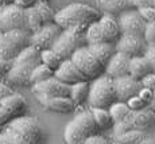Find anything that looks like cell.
<instances>
[{
  "label": "cell",
  "instance_id": "1",
  "mask_svg": "<svg viewBox=\"0 0 155 144\" xmlns=\"http://www.w3.org/2000/svg\"><path fill=\"white\" fill-rule=\"evenodd\" d=\"M0 144H45V132L35 117L22 116L0 128Z\"/></svg>",
  "mask_w": 155,
  "mask_h": 144
},
{
  "label": "cell",
  "instance_id": "2",
  "mask_svg": "<svg viewBox=\"0 0 155 144\" xmlns=\"http://www.w3.org/2000/svg\"><path fill=\"white\" fill-rule=\"evenodd\" d=\"M101 12L94 7L84 3H71L66 7L57 11L54 15V25L61 30L71 27H88L97 22Z\"/></svg>",
  "mask_w": 155,
  "mask_h": 144
},
{
  "label": "cell",
  "instance_id": "3",
  "mask_svg": "<svg viewBox=\"0 0 155 144\" xmlns=\"http://www.w3.org/2000/svg\"><path fill=\"white\" fill-rule=\"evenodd\" d=\"M41 64V51L35 47L28 46L23 51L19 53V55L12 61V67L10 73L7 74L5 80L11 85H28L30 83V76L35 66Z\"/></svg>",
  "mask_w": 155,
  "mask_h": 144
},
{
  "label": "cell",
  "instance_id": "4",
  "mask_svg": "<svg viewBox=\"0 0 155 144\" xmlns=\"http://www.w3.org/2000/svg\"><path fill=\"white\" fill-rule=\"evenodd\" d=\"M100 131L92 117L91 110H84L74 116L64 131V140L66 144H84L91 136L99 135Z\"/></svg>",
  "mask_w": 155,
  "mask_h": 144
},
{
  "label": "cell",
  "instance_id": "5",
  "mask_svg": "<svg viewBox=\"0 0 155 144\" xmlns=\"http://www.w3.org/2000/svg\"><path fill=\"white\" fill-rule=\"evenodd\" d=\"M85 28L86 27H71V28L61 30L51 50H54L64 61L70 59L77 50L86 46Z\"/></svg>",
  "mask_w": 155,
  "mask_h": 144
},
{
  "label": "cell",
  "instance_id": "6",
  "mask_svg": "<svg viewBox=\"0 0 155 144\" xmlns=\"http://www.w3.org/2000/svg\"><path fill=\"white\" fill-rule=\"evenodd\" d=\"M116 94L113 89V80L103 74L99 78L89 82L88 104L91 108L108 109L116 103Z\"/></svg>",
  "mask_w": 155,
  "mask_h": 144
},
{
  "label": "cell",
  "instance_id": "7",
  "mask_svg": "<svg viewBox=\"0 0 155 144\" xmlns=\"http://www.w3.org/2000/svg\"><path fill=\"white\" fill-rule=\"evenodd\" d=\"M30 35L26 30L0 32V58L14 61L20 51L30 46Z\"/></svg>",
  "mask_w": 155,
  "mask_h": 144
},
{
  "label": "cell",
  "instance_id": "8",
  "mask_svg": "<svg viewBox=\"0 0 155 144\" xmlns=\"http://www.w3.org/2000/svg\"><path fill=\"white\" fill-rule=\"evenodd\" d=\"M70 61L77 67V70L82 74L88 81H93L104 74V66L92 55L88 47L84 46L78 49L71 55Z\"/></svg>",
  "mask_w": 155,
  "mask_h": 144
},
{
  "label": "cell",
  "instance_id": "9",
  "mask_svg": "<svg viewBox=\"0 0 155 144\" xmlns=\"http://www.w3.org/2000/svg\"><path fill=\"white\" fill-rule=\"evenodd\" d=\"M14 30H26L25 10L15 4H10L0 8V32Z\"/></svg>",
  "mask_w": 155,
  "mask_h": 144
},
{
  "label": "cell",
  "instance_id": "10",
  "mask_svg": "<svg viewBox=\"0 0 155 144\" xmlns=\"http://www.w3.org/2000/svg\"><path fill=\"white\" fill-rule=\"evenodd\" d=\"M146 43L144 38L142 35H124L121 34L117 42L115 43V49L117 53H121L130 58L135 57H142L146 51Z\"/></svg>",
  "mask_w": 155,
  "mask_h": 144
},
{
  "label": "cell",
  "instance_id": "11",
  "mask_svg": "<svg viewBox=\"0 0 155 144\" xmlns=\"http://www.w3.org/2000/svg\"><path fill=\"white\" fill-rule=\"evenodd\" d=\"M59 32H61V28L57 25H54V23L43 26L37 32L30 35V46L35 47L39 51L51 49L54 42L58 38Z\"/></svg>",
  "mask_w": 155,
  "mask_h": 144
},
{
  "label": "cell",
  "instance_id": "12",
  "mask_svg": "<svg viewBox=\"0 0 155 144\" xmlns=\"http://www.w3.org/2000/svg\"><path fill=\"white\" fill-rule=\"evenodd\" d=\"M120 34L124 35H142L144 32L146 22L142 19V16L136 10H127L123 14H120L117 19Z\"/></svg>",
  "mask_w": 155,
  "mask_h": 144
},
{
  "label": "cell",
  "instance_id": "13",
  "mask_svg": "<svg viewBox=\"0 0 155 144\" xmlns=\"http://www.w3.org/2000/svg\"><path fill=\"white\" fill-rule=\"evenodd\" d=\"M143 86L140 81L135 80L131 76H124L113 80V89H115L116 100L121 101V103H127L130 98L138 96Z\"/></svg>",
  "mask_w": 155,
  "mask_h": 144
},
{
  "label": "cell",
  "instance_id": "14",
  "mask_svg": "<svg viewBox=\"0 0 155 144\" xmlns=\"http://www.w3.org/2000/svg\"><path fill=\"white\" fill-rule=\"evenodd\" d=\"M31 90L35 96H49V97H69L70 86L62 83L54 77L43 82L31 85Z\"/></svg>",
  "mask_w": 155,
  "mask_h": 144
},
{
  "label": "cell",
  "instance_id": "15",
  "mask_svg": "<svg viewBox=\"0 0 155 144\" xmlns=\"http://www.w3.org/2000/svg\"><path fill=\"white\" fill-rule=\"evenodd\" d=\"M0 106L3 108V110L5 112L7 117L10 120L22 117V116H26V112H27V101L19 93H12L8 97L3 98L0 101Z\"/></svg>",
  "mask_w": 155,
  "mask_h": 144
},
{
  "label": "cell",
  "instance_id": "16",
  "mask_svg": "<svg viewBox=\"0 0 155 144\" xmlns=\"http://www.w3.org/2000/svg\"><path fill=\"white\" fill-rule=\"evenodd\" d=\"M130 57L124 55L121 53L116 51L112 55V58L108 61V64L104 67V74L109 78H120V77L128 76V67H130Z\"/></svg>",
  "mask_w": 155,
  "mask_h": 144
},
{
  "label": "cell",
  "instance_id": "17",
  "mask_svg": "<svg viewBox=\"0 0 155 144\" xmlns=\"http://www.w3.org/2000/svg\"><path fill=\"white\" fill-rule=\"evenodd\" d=\"M54 78L61 81L62 83H65L68 86H71L77 82H81V81H88L77 70V67L73 65V62L70 59H65L62 62L61 66L54 71Z\"/></svg>",
  "mask_w": 155,
  "mask_h": 144
},
{
  "label": "cell",
  "instance_id": "18",
  "mask_svg": "<svg viewBox=\"0 0 155 144\" xmlns=\"http://www.w3.org/2000/svg\"><path fill=\"white\" fill-rule=\"evenodd\" d=\"M101 28V34H103V39L107 43L115 44L117 39L120 38V28H119L117 19L112 15L104 14L100 16V19L97 20Z\"/></svg>",
  "mask_w": 155,
  "mask_h": 144
},
{
  "label": "cell",
  "instance_id": "19",
  "mask_svg": "<svg viewBox=\"0 0 155 144\" xmlns=\"http://www.w3.org/2000/svg\"><path fill=\"white\" fill-rule=\"evenodd\" d=\"M35 97L46 109L57 113H70L76 108L69 97H49V96H35Z\"/></svg>",
  "mask_w": 155,
  "mask_h": 144
},
{
  "label": "cell",
  "instance_id": "20",
  "mask_svg": "<svg viewBox=\"0 0 155 144\" xmlns=\"http://www.w3.org/2000/svg\"><path fill=\"white\" fill-rule=\"evenodd\" d=\"M131 123H132L134 129L144 132L155 125V112L148 108L138 110V112H132L131 113Z\"/></svg>",
  "mask_w": 155,
  "mask_h": 144
},
{
  "label": "cell",
  "instance_id": "21",
  "mask_svg": "<svg viewBox=\"0 0 155 144\" xmlns=\"http://www.w3.org/2000/svg\"><path fill=\"white\" fill-rule=\"evenodd\" d=\"M88 50L92 53V55L100 62L101 65L105 67V65L108 64V61L112 58V55L116 53L115 44L112 43H107V42H101V43L96 44H91V46H86Z\"/></svg>",
  "mask_w": 155,
  "mask_h": 144
},
{
  "label": "cell",
  "instance_id": "22",
  "mask_svg": "<svg viewBox=\"0 0 155 144\" xmlns=\"http://www.w3.org/2000/svg\"><path fill=\"white\" fill-rule=\"evenodd\" d=\"M153 73L150 69V65L147 64L144 57H135V58L130 59V67H128V76L134 77L135 80L140 81L144 78L147 74Z\"/></svg>",
  "mask_w": 155,
  "mask_h": 144
},
{
  "label": "cell",
  "instance_id": "23",
  "mask_svg": "<svg viewBox=\"0 0 155 144\" xmlns=\"http://www.w3.org/2000/svg\"><path fill=\"white\" fill-rule=\"evenodd\" d=\"M89 96V81H81L70 86L69 98L74 105H82L88 101Z\"/></svg>",
  "mask_w": 155,
  "mask_h": 144
},
{
  "label": "cell",
  "instance_id": "24",
  "mask_svg": "<svg viewBox=\"0 0 155 144\" xmlns=\"http://www.w3.org/2000/svg\"><path fill=\"white\" fill-rule=\"evenodd\" d=\"M91 113L93 117L94 123H96L97 128L100 132L112 129L113 127V120L111 117V113L108 109H100V108H91Z\"/></svg>",
  "mask_w": 155,
  "mask_h": 144
},
{
  "label": "cell",
  "instance_id": "25",
  "mask_svg": "<svg viewBox=\"0 0 155 144\" xmlns=\"http://www.w3.org/2000/svg\"><path fill=\"white\" fill-rule=\"evenodd\" d=\"M100 5L101 10L112 16H115L116 14H123L127 10H132L130 0H100Z\"/></svg>",
  "mask_w": 155,
  "mask_h": 144
},
{
  "label": "cell",
  "instance_id": "26",
  "mask_svg": "<svg viewBox=\"0 0 155 144\" xmlns=\"http://www.w3.org/2000/svg\"><path fill=\"white\" fill-rule=\"evenodd\" d=\"M25 22H26V31H28L30 34H34V32H37L38 30H41L43 27L42 19H41L35 7L25 10Z\"/></svg>",
  "mask_w": 155,
  "mask_h": 144
},
{
  "label": "cell",
  "instance_id": "27",
  "mask_svg": "<svg viewBox=\"0 0 155 144\" xmlns=\"http://www.w3.org/2000/svg\"><path fill=\"white\" fill-rule=\"evenodd\" d=\"M62 62H64V59H62L54 50L49 49V50H43V51H41V64L47 66L50 70L55 71L57 69L61 66Z\"/></svg>",
  "mask_w": 155,
  "mask_h": 144
},
{
  "label": "cell",
  "instance_id": "28",
  "mask_svg": "<svg viewBox=\"0 0 155 144\" xmlns=\"http://www.w3.org/2000/svg\"><path fill=\"white\" fill-rule=\"evenodd\" d=\"M146 133L143 131H138V129H131L126 132L123 135H119L115 136V143L116 144H139L144 139Z\"/></svg>",
  "mask_w": 155,
  "mask_h": 144
},
{
  "label": "cell",
  "instance_id": "29",
  "mask_svg": "<svg viewBox=\"0 0 155 144\" xmlns=\"http://www.w3.org/2000/svg\"><path fill=\"white\" fill-rule=\"evenodd\" d=\"M51 77H54V71L50 70L47 66L39 64L38 66H35V69L32 70L31 76H30V85L43 82V81L51 78Z\"/></svg>",
  "mask_w": 155,
  "mask_h": 144
},
{
  "label": "cell",
  "instance_id": "30",
  "mask_svg": "<svg viewBox=\"0 0 155 144\" xmlns=\"http://www.w3.org/2000/svg\"><path fill=\"white\" fill-rule=\"evenodd\" d=\"M108 110H109V113H111L113 124L117 123V121H121V120H124V119H127L131 113L128 105L126 103H121V101H116L115 104H112L111 106L108 108Z\"/></svg>",
  "mask_w": 155,
  "mask_h": 144
},
{
  "label": "cell",
  "instance_id": "31",
  "mask_svg": "<svg viewBox=\"0 0 155 144\" xmlns=\"http://www.w3.org/2000/svg\"><path fill=\"white\" fill-rule=\"evenodd\" d=\"M85 42H86V46H91V44H96V43L104 42L99 22L92 23V25H89L85 28Z\"/></svg>",
  "mask_w": 155,
  "mask_h": 144
},
{
  "label": "cell",
  "instance_id": "32",
  "mask_svg": "<svg viewBox=\"0 0 155 144\" xmlns=\"http://www.w3.org/2000/svg\"><path fill=\"white\" fill-rule=\"evenodd\" d=\"M34 7L37 8L38 14H39L41 19H42L43 26L54 23V15H55V12L53 11V8L50 7V5L47 4L45 0H38V2L35 3Z\"/></svg>",
  "mask_w": 155,
  "mask_h": 144
},
{
  "label": "cell",
  "instance_id": "33",
  "mask_svg": "<svg viewBox=\"0 0 155 144\" xmlns=\"http://www.w3.org/2000/svg\"><path fill=\"white\" fill-rule=\"evenodd\" d=\"M131 113H132V112H131ZM131 113H130V116H128L127 119H124V120H121V121H117V123H115V124H113V127H112L113 137L119 136V135L126 133V132L131 131V129H134L132 123H131Z\"/></svg>",
  "mask_w": 155,
  "mask_h": 144
},
{
  "label": "cell",
  "instance_id": "34",
  "mask_svg": "<svg viewBox=\"0 0 155 144\" xmlns=\"http://www.w3.org/2000/svg\"><path fill=\"white\" fill-rule=\"evenodd\" d=\"M128 105V108H130L131 112H138V110H142V109H146L147 106V104L144 103V101L142 100L139 96H135V97L130 98V100L126 103Z\"/></svg>",
  "mask_w": 155,
  "mask_h": 144
},
{
  "label": "cell",
  "instance_id": "35",
  "mask_svg": "<svg viewBox=\"0 0 155 144\" xmlns=\"http://www.w3.org/2000/svg\"><path fill=\"white\" fill-rule=\"evenodd\" d=\"M143 57L146 58L147 64L150 65V69L153 73H155V43L147 44L146 47V51L143 54Z\"/></svg>",
  "mask_w": 155,
  "mask_h": 144
},
{
  "label": "cell",
  "instance_id": "36",
  "mask_svg": "<svg viewBox=\"0 0 155 144\" xmlns=\"http://www.w3.org/2000/svg\"><path fill=\"white\" fill-rule=\"evenodd\" d=\"M143 38H144V41H146L147 44L155 43V22L146 23L144 32H143Z\"/></svg>",
  "mask_w": 155,
  "mask_h": 144
},
{
  "label": "cell",
  "instance_id": "37",
  "mask_svg": "<svg viewBox=\"0 0 155 144\" xmlns=\"http://www.w3.org/2000/svg\"><path fill=\"white\" fill-rule=\"evenodd\" d=\"M139 15L142 16V19L144 20L146 23H153L155 22V8L151 5V7H146L142 8V10H138Z\"/></svg>",
  "mask_w": 155,
  "mask_h": 144
},
{
  "label": "cell",
  "instance_id": "38",
  "mask_svg": "<svg viewBox=\"0 0 155 144\" xmlns=\"http://www.w3.org/2000/svg\"><path fill=\"white\" fill-rule=\"evenodd\" d=\"M11 67H12V61H7V59L0 58V80L7 77Z\"/></svg>",
  "mask_w": 155,
  "mask_h": 144
},
{
  "label": "cell",
  "instance_id": "39",
  "mask_svg": "<svg viewBox=\"0 0 155 144\" xmlns=\"http://www.w3.org/2000/svg\"><path fill=\"white\" fill-rule=\"evenodd\" d=\"M140 83L143 88H147L150 90H155V73H150L140 80Z\"/></svg>",
  "mask_w": 155,
  "mask_h": 144
},
{
  "label": "cell",
  "instance_id": "40",
  "mask_svg": "<svg viewBox=\"0 0 155 144\" xmlns=\"http://www.w3.org/2000/svg\"><path fill=\"white\" fill-rule=\"evenodd\" d=\"M130 5L132 10H142L146 7H151L153 5V0H130Z\"/></svg>",
  "mask_w": 155,
  "mask_h": 144
},
{
  "label": "cell",
  "instance_id": "41",
  "mask_svg": "<svg viewBox=\"0 0 155 144\" xmlns=\"http://www.w3.org/2000/svg\"><path fill=\"white\" fill-rule=\"evenodd\" d=\"M153 94H154V90H150V89H147V88H142L140 92L138 93V96L147 104V106L150 105L151 100H153Z\"/></svg>",
  "mask_w": 155,
  "mask_h": 144
},
{
  "label": "cell",
  "instance_id": "42",
  "mask_svg": "<svg viewBox=\"0 0 155 144\" xmlns=\"http://www.w3.org/2000/svg\"><path fill=\"white\" fill-rule=\"evenodd\" d=\"M38 0H14V4L18 5L22 10H27V8H31L35 5Z\"/></svg>",
  "mask_w": 155,
  "mask_h": 144
},
{
  "label": "cell",
  "instance_id": "43",
  "mask_svg": "<svg viewBox=\"0 0 155 144\" xmlns=\"http://www.w3.org/2000/svg\"><path fill=\"white\" fill-rule=\"evenodd\" d=\"M12 93H14V90H12V88H10V85H7V83L0 81V101H2L3 98L8 97L10 94H12Z\"/></svg>",
  "mask_w": 155,
  "mask_h": 144
},
{
  "label": "cell",
  "instance_id": "44",
  "mask_svg": "<svg viewBox=\"0 0 155 144\" xmlns=\"http://www.w3.org/2000/svg\"><path fill=\"white\" fill-rule=\"evenodd\" d=\"M84 144H108V142L105 140V137H103L99 133V135H94V136L88 137Z\"/></svg>",
  "mask_w": 155,
  "mask_h": 144
},
{
  "label": "cell",
  "instance_id": "45",
  "mask_svg": "<svg viewBox=\"0 0 155 144\" xmlns=\"http://www.w3.org/2000/svg\"><path fill=\"white\" fill-rule=\"evenodd\" d=\"M8 121H11V120L7 117V115H5V112H4V110H3V108L0 106V128H2L4 124H7Z\"/></svg>",
  "mask_w": 155,
  "mask_h": 144
},
{
  "label": "cell",
  "instance_id": "46",
  "mask_svg": "<svg viewBox=\"0 0 155 144\" xmlns=\"http://www.w3.org/2000/svg\"><path fill=\"white\" fill-rule=\"evenodd\" d=\"M139 144H155V136L154 135H146L144 139Z\"/></svg>",
  "mask_w": 155,
  "mask_h": 144
},
{
  "label": "cell",
  "instance_id": "47",
  "mask_svg": "<svg viewBox=\"0 0 155 144\" xmlns=\"http://www.w3.org/2000/svg\"><path fill=\"white\" fill-rule=\"evenodd\" d=\"M148 109H151L153 112H155V90H154V94H153V100H151L150 105H148Z\"/></svg>",
  "mask_w": 155,
  "mask_h": 144
},
{
  "label": "cell",
  "instance_id": "48",
  "mask_svg": "<svg viewBox=\"0 0 155 144\" xmlns=\"http://www.w3.org/2000/svg\"><path fill=\"white\" fill-rule=\"evenodd\" d=\"M153 7L155 8V0H153Z\"/></svg>",
  "mask_w": 155,
  "mask_h": 144
},
{
  "label": "cell",
  "instance_id": "49",
  "mask_svg": "<svg viewBox=\"0 0 155 144\" xmlns=\"http://www.w3.org/2000/svg\"><path fill=\"white\" fill-rule=\"evenodd\" d=\"M113 144H116V143H113Z\"/></svg>",
  "mask_w": 155,
  "mask_h": 144
}]
</instances>
